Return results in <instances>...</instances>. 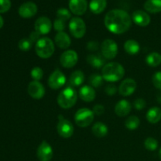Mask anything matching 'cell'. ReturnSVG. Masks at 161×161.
I'll list each match as a JSON object with an SVG mask.
<instances>
[{
    "instance_id": "obj_21",
    "label": "cell",
    "mask_w": 161,
    "mask_h": 161,
    "mask_svg": "<svg viewBox=\"0 0 161 161\" xmlns=\"http://www.w3.org/2000/svg\"><path fill=\"white\" fill-rule=\"evenodd\" d=\"M105 58L102 55L90 54L86 58V61L94 69H100L105 65Z\"/></svg>"
},
{
    "instance_id": "obj_15",
    "label": "cell",
    "mask_w": 161,
    "mask_h": 161,
    "mask_svg": "<svg viewBox=\"0 0 161 161\" xmlns=\"http://www.w3.org/2000/svg\"><path fill=\"white\" fill-rule=\"evenodd\" d=\"M38 12V6L32 2H27L23 3L18 9V14L23 18H31L34 17Z\"/></svg>"
},
{
    "instance_id": "obj_17",
    "label": "cell",
    "mask_w": 161,
    "mask_h": 161,
    "mask_svg": "<svg viewBox=\"0 0 161 161\" xmlns=\"http://www.w3.org/2000/svg\"><path fill=\"white\" fill-rule=\"evenodd\" d=\"M132 20L140 27H146L151 21L150 16L143 10H135L132 14Z\"/></svg>"
},
{
    "instance_id": "obj_2",
    "label": "cell",
    "mask_w": 161,
    "mask_h": 161,
    "mask_svg": "<svg viewBox=\"0 0 161 161\" xmlns=\"http://www.w3.org/2000/svg\"><path fill=\"white\" fill-rule=\"evenodd\" d=\"M125 74L124 66L118 62H109L105 64L102 69V75L104 80L109 83H115L122 80Z\"/></svg>"
},
{
    "instance_id": "obj_9",
    "label": "cell",
    "mask_w": 161,
    "mask_h": 161,
    "mask_svg": "<svg viewBox=\"0 0 161 161\" xmlns=\"http://www.w3.org/2000/svg\"><path fill=\"white\" fill-rule=\"evenodd\" d=\"M79 60L78 53L72 50H65L61 53L60 57V63L62 67L65 69H71L73 68L77 64Z\"/></svg>"
},
{
    "instance_id": "obj_36",
    "label": "cell",
    "mask_w": 161,
    "mask_h": 161,
    "mask_svg": "<svg viewBox=\"0 0 161 161\" xmlns=\"http://www.w3.org/2000/svg\"><path fill=\"white\" fill-rule=\"evenodd\" d=\"M153 83L154 86H155L157 89L161 91V72H157L154 73V75H153L152 78Z\"/></svg>"
},
{
    "instance_id": "obj_11",
    "label": "cell",
    "mask_w": 161,
    "mask_h": 161,
    "mask_svg": "<svg viewBox=\"0 0 161 161\" xmlns=\"http://www.w3.org/2000/svg\"><path fill=\"white\" fill-rule=\"evenodd\" d=\"M36 155L39 161H50L53 156V149L47 141H42L38 147Z\"/></svg>"
},
{
    "instance_id": "obj_18",
    "label": "cell",
    "mask_w": 161,
    "mask_h": 161,
    "mask_svg": "<svg viewBox=\"0 0 161 161\" xmlns=\"http://www.w3.org/2000/svg\"><path fill=\"white\" fill-rule=\"evenodd\" d=\"M80 97L85 102H91L95 99L96 92L94 87L89 85L83 86L79 91Z\"/></svg>"
},
{
    "instance_id": "obj_8",
    "label": "cell",
    "mask_w": 161,
    "mask_h": 161,
    "mask_svg": "<svg viewBox=\"0 0 161 161\" xmlns=\"http://www.w3.org/2000/svg\"><path fill=\"white\" fill-rule=\"evenodd\" d=\"M101 51H102V55L105 59H113L116 58L118 53L117 43L113 39H105L101 45Z\"/></svg>"
},
{
    "instance_id": "obj_25",
    "label": "cell",
    "mask_w": 161,
    "mask_h": 161,
    "mask_svg": "<svg viewBox=\"0 0 161 161\" xmlns=\"http://www.w3.org/2000/svg\"><path fill=\"white\" fill-rule=\"evenodd\" d=\"M108 128L104 123L97 122L93 125L92 133L97 138H102L108 135Z\"/></svg>"
},
{
    "instance_id": "obj_23",
    "label": "cell",
    "mask_w": 161,
    "mask_h": 161,
    "mask_svg": "<svg viewBox=\"0 0 161 161\" xmlns=\"http://www.w3.org/2000/svg\"><path fill=\"white\" fill-rule=\"evenodd\" d=\"M146 119L150 124H157L161 119V108L159 107H153L148 110L146 113Z\"/></svg>"
},
{
    "instance_id": "obj_28",
    "label": "cell",
    "mask_w": 161,
    "mask_h": 161,
    "mask_svg": "<svg viewBox=\"0 0 161 161\" xmlns=\"http://www.w3.org/2000/svg\"><path fill=\"white\" fill-rule=\"evenodd\" d=\"M146 64L150 67H157L161 64V54L157 52H153L147 55Z\"/></svg>"
},
{
    "instance_id": "obj_4",
    "label": "cell",
    "mask_w": 161,
    "mask_h": 161,
    "mask_svg": "<svg viewBox=\"0 0 161 161\" xmlns=\"http://www.w3.org/2000/svg\"><path fill=\"white\" fill-rule=\"evenodd\" d=\"M36 53L42 59L50 58L55 51L54 42L48 37H42L36 43Z\"/></svg>"
},
{
    "instance_id": "obj_14",
    "label": "cell",
    "mask_w": 161,
    "mask_h": 161,
    "mask_svg": "<svg viewBox=\"0 0 161 161\" xmlns=\"http://www.w3.org/2000/svg\"><path fill=\"white\" fill-rule=\"evenodd\" d=\"M51 20L47 17H40L35 22V31L39 35H47L52 28Z\"/></svg>"
},
{
    "instance_id": "obj_41",
    "label": "cell",
    "mask_w": 161,
    "mask_h": 161,
    "mask_svg": "<svg viewBox=\"0 0 161 161\" xmlns=\"http://www.w3.org/2000/svg\"><path fill=\"white\" fill-rule=\"evenodd\" d=\"M86 48L90 51H96V50H98L99 44L97 41H90L86 44Z\"/></svg>"
},
{
    "instance_id": "obj_27",
    "label": "cell",
    "mask_w": 161,
    "mask_h": 161,
    "mask_svg": "<svg viewBox=\"0 0 161 161\" xmlns=\"http://www.w3.org/2000/svg\"><path fill=\"white\" fill-rule=\"evenodd\" d=\"M144 9L150 14L161 12V0H146Z\"/></svg>"
},
{
    "instance_id": "obj_35",
    "label": "cell",
    "mask_w": 161,
    "mask_h": 161,
    "mask_svg": "<svg viewBox=\"0 0 161 161\" xmlns=\"http://www.w3.org/2000/svg\"><path fill=\"white\" fill-rule=\"evenodd\" d=\"M53 25V28H54L58 32L64 31V30L65 29V27H66L65 21L59 18H57L56 20H54Z\"/></svg>"
},
{
    "instance_id": "obj_5",
    "label": "cell",
    "mask_w": 161,
    "mask_h": 161,
    "mask_svg": "<svg viewBox=\"0 0 161 161\" xmlns=\"http://www.w3.org/2000/svg\"><path fill=\"white\" fill-rule=\"evenodd\" d=\"M94 114L93 111L87 108H80L74 116L75 124L80 127H86L90 126L94 121Z\"/></svg>"
},
{
    "instance_id": "obj_29",
    "label": "cell",
    "mask_w": 161,
    "mask_h": 161,
    "mask_svg": "<svg viewBox=\"0 0 161 161\" xmlns=\"http://www.w3.org/2000/svg\"><path fill=\"white\" fill-rule=\"evenodd\" d=\"M104 79L102 75L97 73L91 74L89 77V83L91 86L94 88H99L102 86Z\"/></svg>"
},
{
    "instance_id": "obj_24",
    "label": "cell",
    "mask_w": 161,
    "mask_h": 161,
    "mask_svg": "<svg viewBox=\"0 0 161 161\" xmlns=\"http://www.w3.org/2000/svg\"><path fill=\"white\" fill-rule=\"evenodd\" d=\"M107 6V0H91L89 7L94 14H102Z\"/></svg>"
},
{
    "instance_id": "obj_37",
    "label": "cell",
    "mask_w": 161,
    "mask_h": 161,
    "mask_svg": "<svg viewBox=\"0 0 161 161\" xmlns=\"http://www.w3.org/2000/svg\"><path fill=\"white\" fill-rule=\"evenodd\" d=\"M10 0H0V14L6 13L10 9Z\"/></svg>"
},
{
    "instance_id": "obj_44",
    "label": "cell",
    "mask_w": 161,
    "mask_h": 161,
    "mask_svg": "<svg viewBox=\"0 0 161 161\" xmlns=\"http://www.w3.org/2000/svg\"><path fill=\"white\" fill-rule=\"evenodd\" d=\"M3 25H4V20H3V17L0 16V28H3Z\"/></svg>"
},
{
    "instance_id": "obj_42",
    "label": "cell",
    "mask_w": 161,
    "mask_h": 161,
    "mask_svg": "<svg viewBox=\"0 0 161 161\" xmlns=\"http://www.w3.org/2000/svg\"><path fill=\"white\" fill-rule=\"evenodd\" d=\"M40 39V35L38 32H36V31L31 32V34H30L29 36V39L32 43H36Z\"/></svg>"
},
{
    "instance_id": "obj_16",
    "label": "cell",
    "mask_w": 161,
    "mask_h": 161,
    "mask_svg": "<svg viewBox=\"0 0 161 161\" xmlns=\"http://www.w3.org/2000/svg\"><path fill=\"white\" fill-rule=\"evenodd\" d=\"M87 1L86 0H69V9L75 15L80 16L86 13L87 9Z\"/></svg>"
},
{
    "instance_id": "obj_20",
    "label": "cell",
    "mask_w": 161,
    "mask_h": 161,
    "mask_svg": "<svg viewBox=\"0 0 161 161\" xmlns=\"http://www.w3.org/2000/svg\"><path fill=\"white\" fill-rule=\"evenodd\" d=\"M131 110V105L125 99L119 101L115 106V113L119 117L127 116Z\"/></svg>"
},
{
    "instance_id": "obj_39",
    "label": "cell",
    "mask_w": 161,
    "mask_h": 161,
    "mask_svg": "<svg viewBox=\"0 0 161 161\" xmlns=\"http://www.w3.org/2000/svg\"><path fill=\"white\" fill-rule=\"evenodd\" d=\"M105 91L108 96H113L116 94V92H117V88H116V85L111 83V84H108V86L105 87Z\"/></svg>"
},
{
    "instance_id": "obj_12",
    "label": "cell",
    "mask_w": 161,
    "mask_h": 161,
    "mask_svg": "<svg viewBox=\"0 0 161 161\" xmlns=\"http://www.w3.org/2000/svg\"><path fill=\"white\" fill-rule=\"evenodd\" d=\"M28 93L32 98L39 100L45 95L46 90L43 85L39 81L30 82L28 86Z\"/></svg>"
},
{
    "instance_id": "obj_26",
    "label": "cell",
    "mask_w": 161,
    "mask_h": 161,
    "mask_svg": "<svg viewBox=\"0 0 161 161\" xmlns=\"http://www.w3.org/2000/svg\"><path fill=\"white\" fill-rule=\"evenodd\" d=\"M124 50L130 55H136L140 51V45L135 39H128L124 42Z\"/></svg>"
},
{
    "instance_id": "obj_31",
    "label": "cell",
    "mask_w": 161,
    "mask_h": 161,
    "mask_svg": "<svg viewBox=\"0 0 161 161\" xmlns=\"http://www.w3.org/2000/svg\"><path fill=\"white\" fill-rule=\"evenodd\" d=\"M145 148L149 151H155L158 147V142L153 137H149L145 140Z\"/></svg>"
},
{
    "instance_id": "obj_7",
    "label": "cell",
    "mask_w": 161,
    "mask_h": 161,
    "mask_svg": "<svg viewBox=\"0 0 161 161\" xmlns=\"http://www.w3.org/2000/svg\"><path fill=\"white\" fill-rule=\"evenodd\" d=\"M58 133L61 138H69L74 134V126L71 121L66 119L64 116L60 115L58 116V123L57 125Z\"/></svg>"
},
{
    "instance_id": "obj_38",
    "label": "cell",
    "mask_w": 161,
    "mask_h": 161,
    "mask_svg": "<svg viewBox=\"0 0 161 161\" xmlns=\"http://www.w3.org/2000/svg\"><path fill=\"white\" fill-rule=\"evenodd\" d=\"M134 108L136 110H142L146 106V102L143 98H137L133 103Z\"/></svg>"
},
{
    "instance_id": "obj_40",
    "label": "cell",
    "mask_w": 161,
    "mask_h": 161,
    "mask_svg": "<svg viewBox=\"0 0 161 161\" xmlns=\"http://www.w3.org/2000/svg\"><path fill=\"white\" fill-rule=\"evenodd\" d=\"M93 113H94V115H97V116H101L105 112V108L102 105H100V104H97L94 106L93 108Z\"/></svg>"
},
{
    "instance_id": "obj_43",
    "label": "cell",
    "mask_w": 161,
    "mask_h": 161,
    "mask_svg": "<svg viewBox=\"0 0 161 161\" xmlns=\"http://www.w3.org/2000/svg\"><path fill=\"white\" fill-rule=\"evenodd\" d=\"M157 102H158L159 103L161 104V92L159 93V94H157Z\"/></svg>"
},
{
    "instance_id": "obj_3",
    "label": "cell",
    "mask_w": 161,
    "mask_h": 161,
    "mask_svg": "<svg viewBox=\"0 0 161 161\" xmlns=\"http://www.w3.org/2000/svg\"><path fill=\"white\" fill-rule=\"evenodd\" d=\"M78 99L76 91L72 86H68L60 92L58 96V104L61 108L69 109L75 105Z\"/></svg>"
},
{
    "instance_id": "obj_22",
    "label": "cell",
    "mask_w": 161,
    "mask_h": 161,
    "mask_svg": "<svg viewBox=\"0 0 161 161\" xmlns=\"http://www.w3.org/2000/svg\"><path fill=\"white\" fill-rule=\"evenodd\" d=\"M85 80V75L83 72L80 70H76L71 74L69 77V85L72 87L80 86Z\"/></svg>"
},
{
    "instance_id": "obj_34",
    "label": "cell",
    "mask_w": 161,
    "mask_h": 161,
    "mask_svg": "<svg viewBox=\"0 0 161 161\" xmlns=\"http://www.w3.org/2000/svg\"><path fill=\"white\" fill-rule=\"evenodd\" d=\"M71 17H72V14H71L70 11L69 9H65V8H60L57 11V17L64 20V21L69 20V19H72Z\"/></svg>"
},
{
    "instance_id": "obj_19",
    "label": "cell",
    "mask_w": 161,
    "mask_h": 161,
    "mask_svg": "<svg viewBox=\"0 0 161 161\" xmlns=\"http://www.w3.org/2000/svg\"><path fill=\"white\" fill-rule=\"evenodd\" d=\"M54 42L55 44L59 48L63 49V50H66V49L69 48L71 46V43H72L70 36L64 31L57 33L54 38Z\"/></svg>"
},
{
    "instance_id": "obj_30",
    "label": "cell",
    "mask_w": 161,
    "mask_h": 161,
    "mask_svg": "<svg viewBox=\"0 0 161 161\" xmlns=\"http://www.w3.org/2000/svg\"><path fill=\"white\" fill-rule=\"evenodd\" d=\"M125 127L128 130H134L138 128L140 125V119L138 116H131L125 120Z\"/></svg>"
},
{
    "instance_id": "obj_1",
    "label": "cell",
    "mask_w": 161,
    "mask_h": 161,
    "mask_svg": "<svg viewBox=\"0 0 161 161\" xmlns=\"http://www.w3.org/2000/svg\"><path fill=\"white\" fill-rule=\"evenodd\" d=\"M131 17L125 10L119 9L108 11L104 19L105 26L111 33L121 35L130 29Z\"/></svg>"
},
{
    "instance_id": "obj_32",
    "label": "cell",
    "mask_w": 161,
    "mask_h": 161,
    "mask_svg": "<svg viewBox=\"0 0 161 161\" xmlns=\"http://www.w3.org/2000/svg\"><path fill=\"white\" fill-rule=\"evenodd\" d=\"M43 70L40 67H34L31 71V76L34 81H40L43 77Z\"/></svg>"
},
{
    "instance_id": "obj_13",
    "label": "cell",
    "mask_w": 161,
    "mask_h": 161,
    "mask_svg": "<svg viewBox=\"0 0 161 161\" xmlns=\"http://www.w3.org/2000/svg\"><path fill=\"white\" fill-rule=\"evenodd\" d=\"M137 83L134 79L127 78L122 81L119 86V93L124 97H128L136 91Z\"/></svg>"
},
{
    "instance_id": "obj_6",
    "label": "cell",
    "mask_w": 161,
    "mask_h": 161,
    "mask_svg": "<svg viewBox=\"0 0 161 161\" xmlns=\"http://www.w3.org/2000/svg\"><path fill=\"white\" fill-rule=\"evenodd\" d=\"M69 28L72 36L75 39H82L86 34V24L80 17H75L71 19L69 21Z\"/></svg>"
},
{
    "instance_id": "obj_33",
    "label": "cell",
    "mask_w": 161,
    "mask_h": 161,
    "mask_svg": "<svg viewBox=\"0 0 161 161\" xmlns=\"http://www.w3.org/2000/svg\"><path fill=\"white\" fill-rule=\"evenodd\" d=\"M32 42L30 41L29 39H26V38H24V39H20L18 42V47L21 51L27 52L28 50H31V47H32Z\"/></svg>"
},
{
    "instance_id": "obj_10",
    "label": "cell",
    "mask_w": 161,
    "mask_h": 161,
    "mask_svg": "<svg viewBox=\"0 0 161 161\" xmlns=\"http://www.w3.org/2000/svg\"><path fill=\"white\" fill-rule=\"evenodd\" d=\"M65 83V75L59 69H56L53 71L48 78V86L53 90L60 89L64 86Z\"/></svg>"
},
{
    "instance_id": "obj_45",
    "label": "cell",
    "mask_w": 161,
    "mask_h": 161,
    "mask_svg": "<svg viewBox=\"0 0 161 161\" xmlns=\"http://www.w3.org/2000/svg\"><path fill=\"white\" fill-rule=\"evenodd\" d=\"M159 157H160V160H161V148H160V152H159Z\"/></svg>"
}]
</instances>
